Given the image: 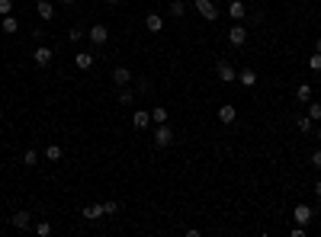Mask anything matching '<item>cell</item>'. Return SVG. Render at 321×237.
<instances>
[{
    "mask_svg": "<svg viewBox=\"0 0 321 237\" xmlns=\"http://www.w3.org/2000/svg\"><path fill=\"white\" fill-rule=\"evenodd\" d=\"M196 13L202 16L206 23H215V19H219V13H222V10L215 7L212 0H196Z\"/></svg>",
    "mask_w": 321,
    "mask_h": 237,
    "instance_id": "cell-2",
    "label": "cell"
},
{
    "mask_svg": "<svg viewBox=\"0 0 321 237\" xmlns=\"http://www.w3.org/2000/svg\"><path fill=\"white\" fill-rule=\"evenodd\" d=\"M87 38H90L93 45H106L109 42V29L103 23H97V26H90V32H87Z\"/></svg>",
    "mask_w": 321,
    "mask_h": 237,
    "instance_id": "cell-6",
    "label": "cell"
},
{
    "mask_svg": "<svg viewBox=\"0 0 321 237\" xmlns=\"http://www.w3.org/2000/svg\"><path fill=\"white\" fill-rule=\"evenodd\" d=\"M315 52H318V55H321V38H315Z\"/></svg>",
    "mask_w": 321,
    "mask_h": 237,
    "instance_id": "cell-36",
    "label": "cell"
},
{
    "mask_svg": "<svg viewBox=\"0 0 321 237\" xmlns=\"http://www.w3.org/2000/svg\"><path fill=\"white\" fill-rule=\"evenodd\" d=\"M23 164H26V167H36V164H39V154H36V147H29V151L23 154Z\"/></svg>",
    "mask_w": 321,
    "mask_h": 237,
    "instance_id": "cell-24",
    "label": "cell"
},
{
    "mask_svg": "<svg viewBox=\"0 0 321 237\" xmlns=\"http://www.w3.org/2000/svg\"><path fill=\"white\" fill-rule=\"evenodd\" d=\"M225 13H228L231 19H235V23H241V19H244V16H247V7H244V0H231V3H228V10H225Z\"/></svg>",
    "mask_w": 321,
    "mask_h": 237,
    "instance_id": "cell-9",
    "label": "cell"
},
{
    "mask_svg": "<svg viewBox=\"0 0 321 237\" xmlns=\"http://www.w3.org/2000/svg\"><path fill=\"white\" fill-rule=\"evenodd\" d=\"M13 13V0H0V16H10Z\"/></svg>",
    "mask_w": 321,
    "mask_h": 237,
    "instance_id": "cell-30",
    "label": "cell"
},
{
    "mask_svg": "<svg viewBox=\"0 0 321 237\" xmlns=\"http://www.w3.org/2000/svg\"><path fill=\"white\" fill-rule=\"evenodd\" d=\"M61 3H74V0H61Z\"/></svg>",
    "mask_w": 321,
    "mask_h": 237,
    "instance_id": "cell-40",
    "label": "cell"
},
{
    "mask_svg": "<svg viewBox=\"0 0 321 237\" xmlns=\"http://www.w3.org/2000/svg\"><path fill=\"white\" fill-rule=\"evenodd\" d=\"M315 196H321V180H318V183H315Z\"/></svg>",
    "mask_w": 321,
    "mask_h": 237,
    "instance_id": "cell-37",
    "label": "cell"
},
{
    "mask_svg": "<svg viewBox=\"0 0 321 237\" xmlns=\"http://www.w3.org/2000/svg\"><path fill=\"white\" fill-rule=\"evenodd\" d=\"M296 100L299 103H312V84H299L296 87Z\"/></svg>",
    "mask_w": 321,
    "mask_h": 237,
    "instance_id": "cell-19",
    "label": "cell"
},
{
    "mask_svg": "<svg viewBox=\"0 0 321 237\" xmlns=\"http://www.w3.org/2000/svg\"><path fill=\"white\" fill-rule=\"evenodd\" d=\"M238 84H241V87H254V84H257V71H254V68H241V71H238Z\"/></svg>",
    "mask_w": 321,
    "mask_h": 237,
    "instance_id": "cell-11",
    "label": "cell"
},
{
    "mask_svg": "<svg viewBox=\"0 0 321 237\" xmlns=\"http://www.w3.org/2000/svg\"><path fill=\"white\" fill-rule=\"evenodd\" d=\"M305 115L312 119V122H321V103L312 100V103H308V109H305Z\"/></svg>",
    "mask_w": 321,
    "mask_h": 237,
    "instance_id": "cell-22",
    "label": "cell"
},
{
    "mask_svg": "<svg viewBox=\"0 0 321 237\" xmlns=\"http://www.w3.org/2000/svg\"><path fill=\"white\" fill-rule=\"evenodd\" d=\"M315 138H318V141H321V128H318V135H315Z\"/></svg>",
    "mask_w": 321,
    "mask_h": 237,
    "instance_id": "cell-39",
    "label": "cell"
},
{
    "mask_svg": "<svg viewBox=\"0 0 321 237\" xmlns=\"http://www.w3.org/2000/svg\"><path fill=\"white\" fill-rule=\"evenodd\" d=\"M292 218H296V224H312L315 221V212H312V205L299 202V205L292 208Z\"/></svg>",
    "mask_w": 321,
    "mask_h": 237,
    "instance_id": "cell-5",
    "label": "cell"
},
{
    "mask_svg": "<svg viewBox=\"0 0 321 237\" xmlns=\"http://www.w3.org/2000/svg\"><path fill=\"white\" fill-rule=\"evenodd\" d=\"M138 93H151V80L141 77V80H138Z\"/></svg>",
    "mask_w": 321,
    "mask_h": 237,
    "instance_id": "cell-32",
    "label": "cell"
},
{
    "mask_svg": "<svg viewBox=\"0 0 321 237\" xmlns=\"http://www.w3.org/2000/svg\"><path fill=\"white\" fill-rule=\"evenodd\" d=\"M10 224H13V228H20V231H26V228H32V212H13L10 215Z\"/></svg>",
    "mask_w": 321,
    "mask_h": 237,
    "instance_id": "cell-8",
    "label": "cell"
},
{
    "mask_svg": "<svg viewBox=\"0 0 321 237\" xmlns=\"http://www.w3.org/2000/svg\"><path fill=\"white\" fill-rule=\"evenodd\" d=\"M296 125H299V131H312V119H308V115H299Z\"/></svg>",
    "mask_w": 321,
    "mask_h": 237,
    "instance_id": "cell-26",
    "label": "cell"
},
{
    "mask_svg": "<svg viewBox=\"0 0 321 237\" xmlns=\"http://www.w3.org/2000/svg\"><path fill=\"white\" fill-rule=\"evenodd\" d=\"M80 38H84V32L77 29V26H74V29H68V42H74V45H77V42H80Z\"/></svg>",
    "mask_w": 321,
    "mask_h": 237,
    "instance_id": "cell-29",
    "label": "cell"
},
{
    "mask_svg": "<svg viewBox=\"0 0 321 237\" xmlns=\"http://www.w3.org/2000/svg\"><path fill=\"white\" fill-rule=\"evenodd\" d=\"M106 3H113V7H116V3H122V0H106Z\"/></svg>",
    "mask_w": 321,
    "mask_h": 237,
    "instance_id": "cell-38",
    "label": "cell"
},
{
    "mask_svg": "<svg viewBox=\"0 0 321 237\" xmlns=\"http://www.w3.org/2000/svg\"><path fill=\"white\" fill-rule=\"evenodd\" d=\"M80 215H84L87 221H97V218H103V202H97V205H87Z\"/></svg>",
    "mask_w": 321,
    "mask_h": 237,
    "instance_id": "cell-18",
    "label": "cell"
},
{
    "mask_svg": "<svg viewBox=\"0 0 321 237\" xmlns=\"http://www.w3.org/2000/svg\"><path fill=\"white\" fill-rule=\"evenodd\" d=\"M225 36H228V42H231V45H235V48H241V45H244V42H247V29H244V26H241V23H235V26H231L228 32H225Z\"/></svg>",
    "mask_w": 321,
    "mask_h": 237,
    "instance_id": "cell-7",
    "label": "cell"
},
{
    "mask_svg": "<svg viewBox=\"0 0 321 237\" xmlns=\"http://www.w3.org/2000/svg\"><path fill=\"white\" fill-rule=\"evenodd\" d=\"M167 13H170V16H174V19H180V16H183V13H186V3H183V0H170V7H167Z\"/></svg>",
    "mask_w": 321,
    "mask_h": 237,
    "instance_id": "cell-20",
    "label": "cell"
},
{
    "mask_svg": "<svg viewBox=\"0 0 321 237\" xmlns=\"http://www.w3.org/2000/svg\"><path fill=\"white\" fill-rule=\"evenodd\" d=\"M132 125H135V131H145L148 125H151V112H141V109H135V115H132Z\"/></svg>",
    "mask_w": 321,
    "mask_h": 237,
    "instance_id": "cell-12",
    "label": "cell"
},
{
    "mask_svg": "<svg viewBox=\"0 0 321 237\" xmlns=\"http://www.w3.org/2000/svg\"><path fill=\"white\" fill-rule=\"evenodd\" d=\"M36 13L42 16V19H52V16H55V7H52V0H39V3H36Z\"/></svg>",
    "mask_w": 321,
    "mask_h": 237,
    "instance_id": "cell-17",
    "label": "cell"
},
{
    "mask_svg": "<svg viewBox=\"0 0 321 237\" xmlns=\"http://www.w3.org/2000/svg\"><path fill=\"white\" fill-rule=\"evenodd\" d=\"M52 58H55V52L48 45H39L36 52H32V64H36V68H48V64H52Z\"/></svg>",
    "mask_w": 321,
    "mask_h": 237,
    "instance_id": "cell-4",
    "label": "cell"
},
{
    "mask_svg": "<svg viewBox=\"0 0 321 237\" xmlns=\"http://www.w3.org/2000/svg\"><path fill=\"white\" fill-rule=\"evenodd\" d=\"M113 84L116 87H129L132 84V71L129 68H116L113 71Z\"/></svg>",
    "mask_w": 321,
    "mask_h": 237,
    "instance_id": "cell-14",
    "label": "cell"
},
{
    "mask_svg": "<svg viewBox=\"0 0 321 237\" xmlns=\"http://www.w3.org/2000/svg\"><path fill=\"white\" fill-rule=\"evenodd\" d=\"M174 145V131L167 128V122L154 128V147H170Z\"/></svg>",
    "mask_w": 321,
    "mask_h": 237,
    "instance_id": "cell-3",
    "label": "cell"
},
{
    "mask_svg": "<svg viewBox=\"0 0 321 237\" xmlns=\"http://www.w3.org/2000/svg\"><path fill=\"white\" fill-rule=\"evenodd\" d=\"M74 64H77L80 71H90L93 64H97V58H93L90 52H77V55H74Z\"/></svg>",
    "mask_w": 321,
    "mask_h": 237,
    "instance_id": "cell-13",
    "label": "cell"
},
{
    "mask_svg": "<svg viewBox=\"0 0 321 237\" xmlns=\"http://www.w3.org/2000/svg\"><path fill=\"white\" fill-rule=\"evenodd\" d=\"M251 23L254 26H263V13H251Z\"/></svg>",
    "mask_w": 321,
    "mask_h": 237,
    "instance_id": "cell-34",
    "label": "cell"
},
{
    "mask_svg": "<svg viewBox=\"0 0 321 237\" xmlns=\"http://www.w3.org/2000/svg\"><path fill=\"white\" fill-rule=\"evenodd\" d=\"M145 26H148V32H160V29H164V16H160V13H148Z\"/></svg>",
    "mask_w": 321,
    "mask_h": 237,
    "instance_id": "cell-15",
    "label": "cell"
},
{
    "mask_svg": "<svg viewBox=\"0 0 321 237\" xmlns=\"http://www.w3.org/2000/svg\"><path fill=\"white\" fill-rule=\"evenodd\" d=\"M167 115H170V112H167L164 106H154V109H151V122H154V125H164V122H167Z\"/></svg>",
    "mask_w": 321,
    "mask_h": 237,
    "instance_id": "cell-21",
    "label": "cell"
},
{
    "mask_svg": "<svg viewBox=\"0 0 321 237\" xmlns=\"http://www.w3.org/2000/svg\"><path fill=\"white\" fill-rule=\"evenodd\" d=\"M289 234H292V237H305V224H296V228H292Z\"/></svg>",
    "mask_w": 321,
    "mask_h": 237,
    "instance_id": "cell-33",
    "label": "cell"
},
{
    "mask_svg": "<svg viewBox=\"0 0 321 237\" xmlns=\"http://www.w3.org/2000/svg\"><path fill=\"white\" fill-rule=\"evenodd\" d=\"M36 234L39 237H48V234H52V224H48V221H39L36 224Z\"/></svg>",
    "mask_w": 321,
    "mask_h": 237,
    "instance_id": "cell-28",
    "label": "cell"
},
{
    "mask_svg": "<svg viewBox=\"0 0 321 237\" xmlns=\"http://www.w3.org/2000/svg\"><path fill=\"white\" fill-rule=\"evenodd\" d=\"M116 212H119V205H116L113 199H109V202H103V215H116Z\"/></svg>",
    "mask_w": 321,
    "mask_h": 237,
    "instance_id": "cell-31",
    "label": "cell"
},
{
    "mask_svg": "<svg viewBox=\"0 0 321 237\" xmlns=\"http://www.w3.org/2000/svg\"><path fill=\"white\" fill-rule=\"evenodd\" d=\"M215 74H219V80H222V84H235L238 80V71H235V64L231 61H215Z\"/></svg>",
    "mask_w": 321,
    "mask_h": 237,
    "instance_id": "cell-1",
    "label": "cell"
},
{
    "mask_svg": "<svg viewBox=\"0 0 321 237\" xmlns=\"http://www.w3.org/2000/svg\"><path fill=\"white\" fill-rule=\"evenodd\" d=\"M308 68H312L315 74H321V55H318V52H312V58H308Z\"/></svg>",
    "mask_w": 321,
    "mask_h": 237,
    "instance_id": "cell-25",
    "label": "cell"
},
{
    "mask_svg": "<svg viewBox=\"0 0 321 237\" xmlns=\"http://www.w3.org/2000/svg\"><path fill=\"white\" fill-rule=\"evenodd\" d=\"M119 103H122V106H132V103H135V93H132V90H122V93H119Z\"/></svg>",
    "mask_w": 321,
    "mask_h": 237,
    "instance_id": "cell-27",
    "label": "cell"
},
{
    "mask_svg": "<svg viewBox=\"0 0 321 237\" xmlns=\"http://www.w3.org/2000/svg\"><path fill=\"white\" fill-rule=\"evenodd\" d=\"M312 164H315V167L321 170V151H315V154H312Z\"/></svg>",
    "mask_w": 321,
    "mask_h": 237,
    "instance_id": "cell-35",
    "label": "cell"
},
{
    "mask_svg": "<svg viewBox=\"0 0 321 237\" xmlns=\"http://www.w3.org/2000/svg\"><path fill=\"white\" fill-rule=\"evenodd\" d=\"M238 119V109L231 106V103H222V106H219V122H225V125H231Z\"/></svg>",
    "mask_w": 321,
    "mask_h": 237,
    "instance_id": "cell-10",
    "label": "cell"
},
{
    "mask_svg": "<svg viewBox=\"0 0 321 237\" xmlns=\"http://www.w3.org/2000/svg\"><path fill=\"white\" fill-rule=\"evenodd\" d=\"M0 29H3V36H13V32L20 29V19H16L13 13H10V16H3V19H0Z\"/></svg>",
    "mask_w": 321,
    "mask_h": 237,
    "instance_id": "cell-16",
    "label": "cell"
},
{
    "mask_svg": "<svg viewBox=\"0 0 321 237\" xmlns=\"http://www.w3.org/2000/svg\"><path fill=\"white\" fill-rule=\"evenodd\" d=\"M45 157H48V161H61V157H64L61 145H48V147H45Z\"/></svg>",
    "mask_w": 321,
    "mask_h": 237,
    "instance_id": "cell-23",
    "label": "cell"
}]
</instances>
